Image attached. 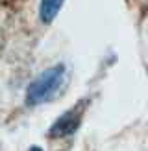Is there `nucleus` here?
<instances>
[{
  "instance_id": "obj_2",
  "label": "nucleus",
  "mask_w": 148,
  "mask_h": 151,
  "mask_svg": "<svg viewBox=\"0 0 148 151\" xmlns=\"http://www.w3.org/2000/svg\"><path fill=\"white\" fill-rule=\"evenodd\" d=\"M87 105H89V100H81L74 105V107H70L69 111H65L63 114L52 124L50 131H48V137L50 138H65V137H69V134H72L80 127Z\"/></svg>"
},
{
  "instance_id": "obj_1",
  "label": "nucleus",
  "mask_w": 148,
  "mask_h": 151,
  "mask_svg": "<svg viewBox=\"0 0 148 151\" xmlns=\"http://www.w3.org/2000/svg\"><path fill=\"white\" fill-rule=\"evenodd\" d=\"M65 65H56L50 66L44 72H41L37 78L28 85L26 90V103L28 105H41L50 101L57 94V90L65 83Z\"/></svg>"
},
{
  "instance_id": "obj_3",
  "label": "nucleus",
  "mask_w": 148,
  "mask_h": 151,
  "mask_svg": "<svg viewBox=\"0 0 148 151\" xmlns=\"http://www.w3.org/2000/svg\"><path fill=\"white\" fill-rule=\"evenodd\" d=\"M65 0H41L39 6V19L43 24H50L52 20L57 17L59 9H61Z\"/></svg>"
},
{
  "instance_id": "obj_4",
  "label": "nucleus",
  "mask_w": 148,
  "mask_h": 151,
  "mask_svg": "<svg viewBox=\"0 0 148 151\" xmlns=\"http://www.w3.org/2000/svg\"><path fill=\"white\" fill-rule=\"evenodd\" d=\"M30 151H43L41 147H37V146H33V147H30Z\"/></svg>"
}]
</instances>
